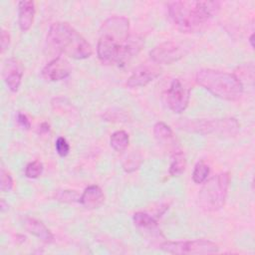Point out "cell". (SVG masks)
Listing matches in <instances>:
<instances>
[{
  "label": "cell",
  "mask_w": 255,
  "mask_h": 255,
  "mask_svg": "<svg viewBox=\"0 0 255 255\" xmlns=\"http://www.w3.org/2000/svg\"><path fill=\"white\" fill-rule=\"evenodd\" d=\"M142 46L141 38L129 36L128 19L114 16L107 19L101 27L97 54L104 64L122 66L137 55Z\"/></svg>",
  "instance_id": "obj_1"
},
{
  "label": "cell",
  "mask_w": 255,
  "mask_h": 255,
  "mask_svg": "<svg viewBox=\"0 0 255 255\" xmlns=\"http://www.w3.org/2000/svg\"><path fill=\"white\" fill-rule=\"evenodd\" d=\"M173 24L182 32L193 33L201 29L219 10L218 1L182 0L167 4Z\"/></svg>",
  "instance_id": "obj_2"
},
{
  "label": "cell",
  "mask_w": 255,
  "mask_h": 255,
  "mask_svg": "<svg viewBox=\"0 0 255 255\" xmlns=\"http://www.w3.org/2000/svg\"><path fill=\"white\" fill-rule=\"evenodd\" d=\"M48 45L55 51L76 60L89 58L92 53L91 45L70 24L57 22L51 25L47 35Z\"/></svg>",
  "instance_id": "obj_3"
},
{
  "label": "cell",
  "mask_w": 255,
  "mask_h": 255,
  "mask_svg": "<svg viewBox=\"0 0 255 255\" xmlns=\"http://www.w3.org/2000/svg\"><path fill=\"white\" fill-rule=\"evenodd\" d=\"M196 82L213 96L227 101L238 100L243 94V84L236 75L213 69H201Z\"/></svg>",
  "instance_id": "obj_4"
},
{
  "label": "cell",
  "mask_w": 255,
  "mask_h": 255,
  "mask_svg": "<svg viewBox=\"0 0 255 255\" xmlns=\"http://www.w3.org/2000/svg\"><path fill=\"white\" fill-rule=\"evenodd\" d=\"M230 182L228 172H221L207 180L198 194L199 206L205 211H216L223 207Z\"/></svg>",
  "instance_id": "obj_5"
},
{
  "label": "cell",
  "mask_w": 255,
  "mask_h": 255,
  "mask_svg": "<svg viewBox=\"0 0 255 255\" xmlns=\"http://www.w3.org/2000/svg\"><path fill=\"white\" fill-rule=\"evenodd\" d=\"M181 128L201 134H218L232 136L239 130V124L235 119L215 120H193L182 122Z\"/></svg>",
  "instance_id": "obj_6"
},
{
  "label": "cell",
  "mask_w": 255,
  "mask_h": 255,
  "mask_svg": "<svg viewBox=\"0 0 255 255\" xmlns=\"http://www.w3.org/2000/svg\"><path fill=\"white\" fill-rule=\"evenodd\" d=\"M160 249L171 254H212L218 252V246L212 241L197 239L190 241H167L160 245Z\"/></svg>",
  "instance_id": "obj_7"
},
{
  "label": "cell",
  "mask_w": 255,
  "mask_h": 255,
  "mask_svg": "<svg viewBox=\"0 0 255 255\" xmlns=\"http://www.w3.org/2000/svg\"><path fill=\"white\" fill-rule=\"evenodd\" d=\"M163 102L170 111L175 114H180L184 112L188 106L189 90L180 80L174 79L163 94Z\"/></svg>",
  "instance_id": "obj_8"
},
{
  "label": "cell",
  "mask_w": 255,
  "mask_h": 255,
  "mask_svg": "<svg viewBox=\"0 0 255 255\" xmlns=\"http://www.w3.org/2000/svg\"><path fill=\"white\" fill-rule=\"evenodd\" d=\"M187 53L185 48L174 41H166L155 46L149 53L155 64H172L180 60Z\"/></svg>",
  "instance_id": "obj_9"
},
{
  "label": "cell",
  "mask_w": 255,
  "mask_h": 255,
  "mask_svg": "<svg viewBox=\"0 0 255 255\" xmlns=\"http://www.w3.org/2000/svg\"><path fill=\"white\" fill-rule=\"evenodd\" d=\"M161 74V68L157 64H142L134 69L127 81L129 88L146 86Z\"/></svg>",
  "instance_id": "obj_10"
},
{
  "label": "cell",
  "mask_w": 255,
  "mask_h": 255,
  "mask_svg": "<svg viewBox=\"0 0 255 255\" xmlns=\"http://www.w3.org/2000/svg\"><path fill=\"white\" fill-rule=\"evenodd\" d=\"M72 72V67L70 63L62 58L57 57L51 62H49L42 71V76L51 82H58L64 80L70 76Z\"/></svg>",
  "instance_id": "obj_11"
},
{
  "label": "cell",
  "mask_w": 255,
  "mask_h": 255,
  "mask_svg": "<svg viewBox=\"0 0 255 255\" xmlns=\"http://www.w3.org/2000/svg\"><path fill=\"white\" fill-rule=\"evenodd\" d=\"M2 75L8 89L11 92H17L23 76V69L20 62L14 58L8 59L4 63Z\"/></svg>",
  "instance_id": "obj_12"
},
{
  "label": "cell",
  "mask_w": 255,
  "mask_h": 255,
  "mask_svg": "<svg viewBox=\"0 0 255 255\" xmlns=\"http://www.w3.org/2000/svg\"><path fill=\"white\" fill-rule=\"evenodd\" d=\"M23 227L27 232L38 237L40 240L44 241L45 243H52L54 241V235L51 233V231L45 226L44 223H42L41 221L35 218H31V217L24 218Z\"/></svg>",
  "instance_id": "obj_13"
},
{
  "label": "cell",
  "mask_w": 255,
  "mask_h": 255,
  "mask_svg": "<svg viewBox=\"0 0 255 255\" xmlns=\"http://www.w3.org/2000/svg\"><path fill=\"white\" fill-rule=\"evenodd\" d=\"M105 201L103 190L98 185L88 186L80 197V203L89 209L100 207Z\"/></svg>",
  "instance_id": "obj_14"
},
{
  "label": "cell",
  "mask_w": 255,
  "mask_h": 255,
  "mask_svg": "<svg viewBox=\"0 0 255 255\" xmlns=\"http://www.w3.org/2000/svg\"><path fill=\"white\" fill-rule=\"evenodd\" d=\"M35 3L33 1H20L18 3V24L21 31H28L34 21Z\"/></svg>",
  "instance_id": "obj_15"
},
{
  "label": "cell",
  "mask_w": 255,
  "mask_h": 255,
  "mask_svg": "<svg viewBox=\"0 0 255 255\" xmlns=\"http://www.w3.org/2000/svg\"><path fill=\"white\" fill-rule=\"evenodd\" d=\"M129 142L128 134L125 130L115 131L110 138L111 146L117 151H124Z\"/></svg>",
  "instance_id": "obj_16"
},
{
  "label": "cell",
  "mask_w": 255,
  "mask_h": 255,
  "mask_svg": "<svg viewBox=\"0 0 255 255\" xmlns=\"http://www.w3.org/2000/svg\"><path fill=\"white\" fill-rule=\"evenodd\" d=\"M186 166V160L181 150L174 151L172 155V160L169 166V173L172 176H178L180 175Z\"/></svg>",
  "instance_id": "obj_17"
},
{
  "label": "cell",
  "mask_w": 255,
  "mask_h": 255,
  "mask_svg": "<svg viewBox=\"0 0 255 255\" xmlns=\"http://www.w3.org/2000/svg\"><path fill=\"white\" fill-rule=\"evenodd\" d=\"M209 172H210L209 165L206 164L204 161L200 160L194 166V169L192 172V179L197 184L203 183L207 179Z\"/></svg>",
  "instance_id": "obj_18"
},
{
  "label": "cell",
  "mask_w": 255,
  "mask_h": 255,
  "mask_svg": "<svg viewBox=\"0 0 255 255\" xmlns=\"http://www.w3.org/2000/svg\"><path fill=\"white\" fill-rule=\"evenodd\" d=\"M133 222L137 227L142 229H153L156 226V221L153 217L144 212H136L133 214Z\"/></svg>",
  "instance_id": "obj_19"
},
{
  "label": "cell",
  "mask_w": 255,
  "mask_h": 255,
  "mask_svg": "<svg viewBox=\"0 0 255 255\" xmlns=\"http://www.w3.org/2000/svg\"><path fill=\"white\" fill-rule=\"evenodd\" d=\"M153 134L158 140L162 141L172 137V130L166 124L158 122L153 127Z\"/></svg>",
  "instance_id": "obj_20"
},
{
  "label": "cell",
  "mask_w": 255,
  "mask_h": 255,
  "mask_svg": "<svg viewBox=\"0 0 255 255\" xmlns=\"http://www.w3.org/2000/svg\"><path fill=\"white\" fill-rule=\"evenodd\" d=\"M81 195L78 194L75 190H58L55 192V198L62 202H80Z\"/></svg>",
  "instance_id": "obj_21"
},
{
  "label": "cell",
  "mask_w": 255,
  "mask_h": 255,
  "mask_svg": "<svg viewBox=\"0 0 255 255\" xmlns=\"http://www.w3.org/2000/svg\"><path fill=\"white\" fill-rule=\"evenodd\" d=\"M44 166L40 160H34L25 167V176L28 178H37L43 172Z\"/></svg>",
  "instance_id": "obj_22"
},
{
  "label": "cell",
  "mask_w": 255,
  "mask_h": 255,
  "mask_svg": "<svg viewBox=\"0 0 255 255\" xmlns=\"http://www.w3.org/2000/svg\"><path fill=\"white\" fill-rule=\"evenodd\" d=\"M0 177H1V190L4 192L10 191L13 188V179L9 174V172L6 171L4 167H1Z\"/></svg>",
  "instance_id": "obj_23"
},
{
  "label": "cell",
  "mask_w": 255,
  "mask_h": 255,
  "mask_svg": "<svg viewBox=\"0 0 255 255\" xmlns=\"http://www.w3.org/2000/svg\"><path fill=\"white\" fill-rule=\"evenodd\" d=\"M140 164V156L133 153V154H130L126 162L124 163V169L128 172H131L133 170H135Z\"/></svg>",
  "instance_id": "obj_24"
},
{
  "label": "cell",
  "mask_w": 255,
  "mask_h": 255,
  "mask_svg": "<svg viewBox=\"0 0 255 255\" xmlns=\"http://www.w3.org/2000/svg\"><path fill=\"white\" fill-rule=\"evenodd\" d=\"M55 147H56L57 153L62 157L66 156L70 151V145H69L68 141L66 140V138L63 137V136H60V137L57 138L56 143H55Z\"/></svg>",
  "instance_id": "obj_25"
},
{
  "label": "cell",
  "mask_w": 255,
  "mask_h": 255,
  "mask_svg": "<svg viewBox=\"0 0 255 255\" xmlns=\"http://www.w3.org/2000/svg\"><path fill=\"white\" fill-rule=\"evenodd\" d=\"M17 122L18 124L25 129H29L31 128V123L29 121V119L27 118V116L23 113H18L17 114Z\"/></svg>",
  "instance_id": "obj_26"
},
{
  "label": "cell",
  "mask_w": 255,
  "mask_h": 255,
  "mask_svg": "<svg viewBox=\"0 0 255 255\" xmlns=\"http://www.w3.org/2000/svg\"><path fill=\"white\" fill-rule=\"evenodd\" d=\"M10 43V36L9 33L5 30H2L1 32V52L4 53L5 50L8 48Z\"/></svg>",
  "instance_id": "obj_27"
},
{
  "label": "cell",
  "mask_w": 255,
  "mask_h": 255,
  "mask_svg": "<svg viewBox=\"0 0 255 255\" xmlns=\"http://www.w3.org/2000/svg\"><path fill=\"white\" fill-rule=\"evenodd\" d=\"M50 129V127L47 123H43L41 126H40V132L43 133V132H48Z\"/></svg>",
  "instance_id": "obj_28"
},
{
  "label": "cell",
  "mask_w": 255,
  "mask_h": 255,
  "mask_svg": "<svg viewBox=\"0 0 255 255\" xmlns=\"http://www.w3.org/2000/svg\"><path fill=\"white\" fill-rule=\"evenodd\" d=\"M249 42H250V44H251V47H252V48H254V34H252V35L250 36V38H249Z\"/></svg>",
  "instance_id": "obj_29"
},
{
  "label": "cell",
  "mask_w": 255,
  "mask_h": 255,
  "mask_svg": "<svg viewBox=\"0 0 255 255\" xmlns=\"http://www.w3.org/2000/svg\"><path fill=\"white\" fill-rule=\"evenodd\" d=\"M5 208H7V209H8V207H5V201L2 199V200H1V210H2V211H4V210H5Z\"/></svg>",
  "instance_id": "obj_30"
}]
</instances>
